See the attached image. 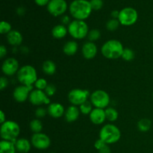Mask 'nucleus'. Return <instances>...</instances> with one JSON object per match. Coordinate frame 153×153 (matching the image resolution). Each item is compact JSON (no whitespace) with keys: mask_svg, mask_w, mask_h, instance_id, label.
<instances>
[{"mask_svg":"<svg viewBox=\"0 0 153 153\" xmlns=\"http://www.w3.org/2000/svg\"><path fill=\"white\" fill-rule=\"evenodd\" d=\"M70 12L75 19L85 20L92 12L91 3L88 0H74L70 4Z\"/></svg>","mask_w":153,"mask_h":153,"instance_id":"1","label":"nucleus"},{"mask_svg":"<svg viewBox=\"0 0 153 153\" xmlns=\"http://www.w3.org/2000/svg\"><path fill=\"white\" fill-rule=\"evenodd\" d=\"M124 48L121 42L112 39L106 41L101 48V52L105 58L111 60H116L122 57Z\"/></svg>","mask_w":153,"mask_h":153,"instance_id":"2","label":"nucleus"},{"mask_svg":"<svg viewBox=\"0 0 153 153\" xmlns=\"http://www.w3.org/2000/svg\"><path fill=\"white\" fill-rule=\"evenodd\" d=\"M20 133V127L17 123L12 120H7L1 124L0 135L2 140L15 143Z\"/></svg>","mask_w":153,"mask_h":153,"instance_id":"3","label":"nucleus"},{"mask_svg":"<svg viewBox=\"0 0 153 153\" xmlns=\"http://www.w3.org/2000/svg\"><path fill=\"white\" fill-rule=\"evenodd\" d=\"M16 76L21 85L25 86H33L37 80V71L31 65H25L20 67L16 73Z\"/></svg>","mask_w":153,"mask_h":153,"instance_id":"4","label":"nucleus"},{"mask_svg":"<svg viewBox=\"0 0 153 153\" xmlns=\"http://www.w3.org/2000/svg\"><path fill=\"white\" fill-rule=\"evenodd\" d=\"M120 137V130L113 124H106L100 129V138L108 145L117 143Z\"/></svg>","mask_w":153,"mask_h":153,"instance_id":"5","label":"nucleus"},{"mask_svg":"<svg viewBox=\"0 0 153 153\" xmlns=\"http://www.w3.org/2000/svg\"><path fill=\"white\" fill-rule=\"evenodd\" d=\"M68 33L72 37L77 40H82L88 37L89 33L88 25L85 20L75 19L68 25Z\"/></svg>","mask_w":153,"mask_h":153,"instance_id":"6","label":"nucleus"},{"mask_svg":"<svg viewBox=\"0 0 153 153\" xmlns=\"http://www.w3.org/2000/svg\"><path fill=\"white\" fill-rule=\"evenodd\" d=\"M138 18V13L134 8L131 7H126L120 10L118 20L120 23L125 26L132 25L137 22Z\"/></svg>","mask_w":153,"mask_h":153,"instance_id":"7","label":"nucleus"},{"mask_svg":"<svg viewBox=\"0 0 153 153\" xmlns=\"http://www.w3.org/2000/svg\"><path fill=\"white\" fill-rule=\"evenodd\" d=\"M91 102L95 108L105 109L110 103V97L105 91L97 90L91 94Z\"/></svg>","mask_w":153,"mask_h":153,"instance_id":"8","label":"nucleus"},{"mask_svg":"<svg viewBox=\"0 0 153 153\" xmlns=\"http://www.w3.org/2000/svg\"><path fill=\"white\" fill-rule=\"evenodd\" d=\"M89 95V91L87 90L76 88L70 91L68 94V100L73 105L80 106L84 102L88 101Z\"/></svg>","mask_w":153,"mask_h":153,"instance_id":"9","label":"nucleus"},{"mask_svg":"<svg viewBox=\"0 0 153 153\" xmlns=\"http://www.w3.org/2000/svg\"><path fill=\"white\" fill-rule=\"evenodd\" d=\"M31 145L36 149L44 150L49 147L51 144V140L49 136L44 133H35L31 137Z\"/></svg>","mask_w":153,"mask_h":153,"instance_id":"10","label":"nucleus"},{"mask_svg":"<svg viewBox=\"0 0 153 153\" xmlns=\"http://www.w3.org/2000/svg\"><path fill=\"white\" fill-rule=\"evenodd\" d=\"M67 9L65 0H50L47 4V10L52 16H58L64 14Z\"/></svg>","mask_w":153,"mask_h":153,"instance_id":"11","label":"nucleus"},{"mask_svg":"<svg viewBox=\"0 0 153 153\" xmlns=\"http://www.w3.org/2000/svg\"><path fill=\"white\" fill-rule=\"evenodd\" d=\"M28 100L31 104L37 106L42 105H48L50 102L49 97L46 95L44 91H40V90L37 89L33 90L30 93Z\"/></svg>","mask_w":153,"mask_h":153,"instance_id":"12","label":"nucleus"},{"mask_svg":"<svg viewBox=\"0 0 153 153\" xmlns=\"http://www.w3.org/2000/svg\"><path fill=\"white\" fill-rule=\"evenodd\" d=\"M19 62L14 58H8L4 60L1 65L2 73L7 76H12L19 71Z\"/></svg>","mask_w":153,"mask_h":153,"instance_id":"13","label":"nucleus"},{"mask_svg":"<svg viewBox=\"0 0 153 153\" xmlns=\"http://www.w3.org/2000/svg\"><path fill=\"white\" fill-rule=\"evenodd\" d=\"M32 91V86L28 87L25 86V85H19V86L16 87L13 91V99L17 102H24L29 98L30 93Z\"/></svg>","mask_w":153,"mask_h":153,"instance_id":"14","label":"nucleus"},{"mask_svg":"<svg viewBox=\"0 0 153 153\" xmlns=\"http://www.w3.org/2000/svg\"><path fill=\"white\" fill-rule=\"evenodd\" d=\"M97 46L94 43V42L88 41L86 42L85 44L82 46V53L84 58L85 59L91 60L93 59L97 55Z\"/></svg>","mask_w":153,"mask_h":153,"instance_id":"15","label":"nucleus"},{"mask_svg":"<svg viewBox=\"0 0 153 153\" xmlns=\"http://www.w3.org/2000/svg\"><path fill=\"white\" fill-rule=\"evenodd\" d=\"M90 120L95 125H101L106 120V115L105 109L97 108L93 109L91 113L89 114Z\"/></svg>","mask_w":153,"mask_h":153,"instance_id":"16","label":"nucleus"},{"mask_svg":"<svg viewBox=\"0 0 153 153\" xmlns=\"http://www.w3.org/2000/svg\"><path fill=\"white\" fill-rule=\"evenodd\" d=\"M47 111L52 117L59 118L65 114L66 111L62 105L58 102H54L49 105Z\"/></svg>","mask_w":153,"mask_h":153,"instance_id":"17","label":"nucleus"},{"mask_svg":"<svg viewBox=\"0 0 153 153\" xmlns=\"http://www.w3.org/2000/svg\"><path fill=\"white\" fill-rule=\"evenodd\" d=\"M80 110L79 108L76 105H71L67 108L66 110L64 116H65V120L69 123L75 122L78 120L80 115Z\"/></svg>","mask_w":153,"mask_h":153,"instance_id":"18","label":"nucleus"},{"mask_svg":"<svg viewBox=\"0 0 153 153\" xmlns=\"http://www.w3.org/2000/svg\"><path fill=\"white\" fill-rule=\"evenodd\" d=\"M7 43L13 46H19L22 42V35L19 31L16 30H12L6 35Z\"/></svg>","mask_w":153,"mask_h":153,"instance_id":"19","label":"nucleus"},{"mask_svg":"<svg viewBox=\"0 0 153 153\" xmlns=\"http://www.w3.org/2000/svg\"><path fill=\"white\" fill-rule=\"evenodd\" d=\"M15 147L19 153H28L31 147V143L25 138H19L14 143Z\"/></svg>","mask_w":153,"mask_h":153,"instance_id":"20","label":"nucleus"},{"mask_svg":"<svg viewBox=\"0 0 153 153\" xmlns=\"http://www.w3.org/2000/svg\"><path fill=\"white\" fill-rule=\"evenodd\" d=\"M78 49H79V44L77 42L74 40H70L64 45L63 52L65 55L72 56L77 52Z\"/></svg>","mask_w":153,"mask_h":153,"instance_id":"21","label":"nucleus"},{"mask_svg":"<svg viewBox=\"0 0 153 153\" xmlns=\"http://www.w3.org/2000/svg\"><path fill=\"white\" fill-rule=\"evenodd\" d=\"M68 29L64 25H57L52 29V34L55 38L62 39L67 35Z\"/></svg>","mask_w":153,"mask_h":153,"instance_id":"22","label":"nucleus"},{"mask_svg":"<svg viewBox=\"0 0 153 153\" xmlns=\"http://www.w3.org/2000/svg\"><path fill=\"white\" fill-rule=\"evenodd\" d=\"M14 143L1 140L0 142V153H16Z\"/></svg>","mask_w":153,"mask_h":153,"instance_id":"23","label":"nucleus"},{"mask_svg":"<svg viewBox=\"0 0 153 153\" xmlns=\"http://www.w3.org/2000/svg\"><path fill=\"white\" fill-rule=\"evenodd\" d=\"M42 69L45 74L51 76L56 72V65L51 60H46L43 62V65H42Z\"/></svg>","mask_w":153,"mask_h":153,"instance_id":"24","label":"nucleus"},{"mask_svg":"<svg viewBox=\"0 0 153 153\" xmlns=\"http://www.w3.org/2000/svg\"><path fill=\"white\" fill-rule=\"evenodd\" d=\"M152 126V122L147 118H143L137 123V128L142 132H146L149 131Z\"/></svg>","mask_w":153,"mask_h":153,"instance_id":"25","label":"nucleus"},{"mask_svg":"<svg viewBox=\"0 0 153 153\" xmlns=\"http://www.w3.org/2000/svg\"><path fill=\"white\" fill-rule=\"evenodd\" d=\"M106 115V120H108L110 122H114L118 119L119 114L118 111L115 108L111 107H108L107 108L105 109Z\"/></svg>","mask_w":153,"mask_h":153,"instance_id":"26","label":"nucleus"},{"mask_svg":"<svg viewBox=\"0 0 153 153\" xmlns=\"http://www.w3.org/2000/svg\"><path fill=\"white\" fill-rule=\"evenodd\" d=\"M29 126L31 131L34 132V134L41 132L42 129H43V123L39 119L32 120L30 122Z\"/></svg>","mask_w":153,"mask_h":153,"instance_id":"27","label":"nucleus"},{"mask_svg":"<svg viewBox=\"0 0 153 153\" xmlns=\"http://www.w3.org/2000/svg\"><path fill=\"white\" fill-rule=\"evenodd\" d=\"M79 110H80L81 113L83 114H90L93 111V105L91 102L86 101L85 102H84L83 104L79 106Z\"/></svg>","mask_w":153,"mask_h":153,"instance_id":"28","label":"nucleus"},{"mask_svg":"<svg viewBox=\"0 0 153 153\" xmlns=\"http://www.w3.org/2000/svg\"><path fill=\"white\" fill-rule=\"evenodd\" d=\"M120 25V21L118 20V19L112 18L106 22V28L108 31H114L119 28Z\"/></svg>","mask_w":153,"mask_h":153,"instance_id":"29","label":"nucleus"},{"mask_svg":"<svg viewBox=\"0 0 153 153\" xmlns=\"http://www.w3.org/2000/svg\"><path fill=\"white\" fill-rule=\"evenodd\" d=\"M121 58L126 61H131L134 58V52L131 49L126 48L123 52L122 57Z\"/></svg>","mask_w":153,"mask_h":153,"instance_id":"30","label":"nucleus"},{"mask_svg":"<svg viewBox=\"0 0 153 153\" xmlns=\"http://www.w3.org/2000/svg\"><path fill=\"white\" fill-rule=\"evenodd\" d=\"M100 37H101V32L100 31V30L96 29V28L89 31V33L88 34V40L91 42L97 41L100 38Z\"/></svg>","mask_w":153,"mask_h":153,"instance_id":"31","label":"nucleus"},{"mask_svg":"<svg viewBox=\"0 0 153 153\" xmlns=\"http://www.w3.org/2000/svg\"><path fill=\"white\" fill-rule=\"evenodd\" d=\"M12 31L11 25L8 22L1 21L0 23V32L2 34H7L10 31Z\"/></svg>","mask_w":153,"mask_h":153,"instance_id":"32","label":"nucleus"},{"mask_svg":"<svg viewBox=\"0 0 153 153\" xmlns=\"http://www.w3.org/2000/svg\"><path fill=\"white\" fill-rule=\"evenodd\" d=\"M48 82L46 79H37V80L36 81V82L34 83V87L36 88V89L40 90V91H45V89L46 88V87L48 86Z\"/></svg>","mask_w":153,"mask_h":153,"instance_id":"33","label":"nucleus"},{"mask_svg":"<svg viewBox=\"0 0 153 153\" xmlns=\"http://www.w3.org/2000/svg\"><path fill=\"white\" fill-rule=\"evenodd\" d=\"M90 3H91V7H92L93 10H100L103 6L102 0H91Z\"/></svg>","mask_w":153,"mask_h":153,"instance_id":"34","label":"nucleus"},{"mask_svg":"<svg viewBox=\"0 0 153 153\" xmlns=\"http://www.w3.org/2000/svg\"><path fill=\"white\" fill-rule=\"evenodd\" d=\"M44 92L46 93V94L49 97H52L56 93V87L54 85H52V84H49L46 89H45Z\"/></svg>","mask_w":153,"mask_h":153,"instance_id":"35","label":"nucleus"},{"mask_svg":"<svg viewBox=\"0 0 153 153\" xmlns=\"http://www.w3.org/2000/svg\"><path fill=\"white\" fill-rule=\"evenodd\" d=\"M47 113L48 111L44 108L39 107L35 110L34 114H35V116L37 117V118H43L46 116Z\"/></svg>","mask_w":153,"mask_h":153,"instance_id":"36","label":"nucleus"},{"mask_svg":"<svg viewBox=\"0 0 153 153\" xmlns=\"http://www.w3.org/2000/svg\"><path fill=\"white\" fill-rule=\"evenodd\" d=\"M8 85V80L6 77L4 76H2L0 79V90L1 91H3L4 88H6Z\"/></svg>","mask_w":153,"mask_h":153,"instance_id":"37","label":"nucleus"},{"mask_svg":"<svg viewBox=\"0 0 153 153\" xmlns=\"http://www.w3.org/2000/svg\"><path fill=\"white\" fill-rule=\"evenodd\" d=\"M105 145H107V144H106V143L100 138H99L98 140L95 142V143H94V146H95V148L98 151L100 150V149H101L102 147H104Z\"/></svg>","mask_w":153,"mask_h":153,"instance_id":"38","label":"nucleus"},{"mask_svg":"<svg viewBox=\"0 0 153 153\" xmlns=\"http://www.w3.org/2000/svg\"><path fill=\"white\" fill-rule=\"evenodd\" d=\"M7 55V49L4 45L0 46V58H4V57Z\"/></svg>","mask_w":153,"mask_h":153,"instance_id":"39","label":"nucleus"},{"mask_svg":"<svg viewBox=\"0 0 153 153\" xmlns=\"http://www.w3.org/2000/svg\"><path fill=\"white\" fill-rule=\"evenodd\" d=\"M50 0H34L35 3L40 6H44L49 4Z\"/></svg>","mask_w":153,"mask_h":153,"instance_id":"40","label":"nucleus"},{"mask_svg":"<svg viewBox=\"0 0 153 153\" xmlns=\"http://www.w3.org/2000/svg\"><path fill=\"white\" fill-rule=\"evenodd\" d=\"M99 153H111V149L108 146L105 145L104 147L102 148L101 149L99 150Z\"/></svg>","mask_w":153,"mask_h":153,"instance_id":"41","label":"nucleus"},{"mask_svg":"<svg viewBox=\"0 0 153 153\" xmlns=\"http://www.w3.org/2000/svg\"><path fill=\"white\" fill-rule=\"evenodd\" d=\"M61 22H62L63 25H67V24H70V17H69L68 16H64L62 17V19H61Z\"/></svg>","mask_w":153,"mask_h":153,"instance_id":"42","label":"nucleus"},{"mask_svg":"<svg viewBox=\"0 0 153 153\" xmlns=\"http://www.w3.org/2000/svg\"><path fill=\"white\" fill-rule=\"evenodd\" d=\"M6 116L5 114H4V111H0V123H1V124H3L4 122H6Z\"/></svg>","mask_w":153,"mask_h":153,"instance_id":"43","label":"nucleus"},{"mask_svg":"<svg viewBox=\"0 0 153 153\" xmlns=\"http://www.w3.org/2000/svg\"><path fill=\"white\" fill-rule=\"evenodd\" d=\"M119 14H120V11H118V10H113V11L111 12V16L112 18H114V19H118V17H119Z\"/></svg>","mask_w":153,"mask_h":153,"instance_id":"44","label":"nucleus"},{"mask_svg":"<svg viewBox=\"0 0 153 153\" xmlns=\"http://www.w3.org/2000/svg\"><path fill=\"white\" fill-rule=\"evenodd\" d=\"M24 12H25V9H24L23 7H19V8H17V13H19V14H23Z\"/></svg>","mask_w":153,"mask_h":153,"instance_id":"45","label":"nucleus"},{"mask_svg":"<svg viewBox=\"0 0 153 153\" xmlns=\"http://www.w3.org/2000/svg\"><path fill=\"white\" fill-rule=\"evenodd\" d=\"M152 44H153V40H152Z\"/></svg>","mask_w":153,"mask_h":153,"instance_id":"46","label":"nucleus"},{"mask_svg":"<svg viewBox=\"0 0 153 153\" xmlns=\"http://www.w3.org/2000/svg\"><path fill=\"white\" fill-rule=\"evenodd\" d=\"M51 153H55V152H51Z\"/></svg>","mask_w":153,"mask_h":153,"instance_id":"47","label":"nucleus"},{"mask_svg":"<svg viewBox=\"0 0 153 153\" xmlns=\"http://www.w3.org/2000/svg\"><path fill=\"white\" fill-rule=\"evenodd\" d=\"M152 97H153V95H152Z\"/></svg>","mask_w":153,"mask_h":153,"instance_id":"48","label":"nucleus"}]
</instances>
